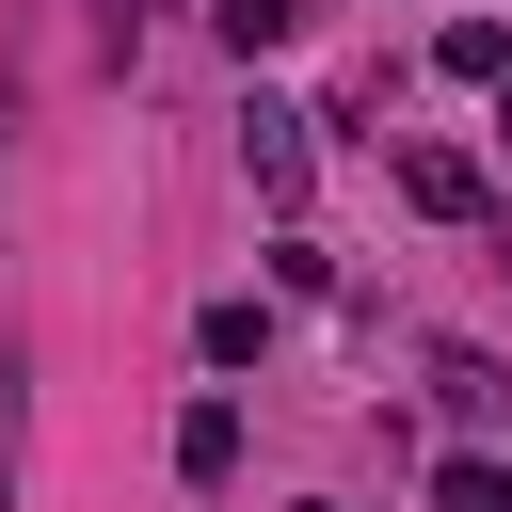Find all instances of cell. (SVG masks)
Returning <instances> with one entry per match:
<instances>
[{
	"mask_svg": "<svg viewBox=\"0 0 512 512\" xmlns=\"http://www.w3.org/2000/svg\"><path fill=\"white\" fill-rule=\"evenodd\" d=\"M240 160H256V192H304V160H320V144H304V112H288V96H256V112H240Z\"/></svg>",
	"mask_w": 512,
	"mask_h": 512,
	"instance_id": "cell-1",
	"label": "cell"
},
{
	"mask_svg": "<svg viewBox=\"0 0 512 512\" xmlns=\"http://www.w3.org/2000/svg\"><path fill=\"white\" fill-rule=\"evenodd\" d=\"M400 192H416L432 224H464V208H480V160H464V144H416V160H400Z\"/></svg>",
	"mask_w": 512,
	"mask_h": 512,
	"instance_id": "cell-2",
	"label": "cell"
},
{
	"mask_svg": "<svg viewBox=\"0 0 512 512\" xmlns=\"http://www.w3.org/2000/svg\"><path fill=\"white\" fill-rule=\"evenodd\" d=\"M176 464H192V480H240V400H192V416H176Z\"/></svg>",
	"mask_w": 512,
	"mask_h": 512,
	"instance_id": "cell-3",
	"label": "cell"
},
{
	"mask_svg": "<svg viewBox=\"0 0 512 512\" xmlns=\"http://www.w3.org/2000/svg\"><path fill=\"white\" fill-rule=\"evenodd\" d=\"M432 512H512V464H480V448H464V464H432Z\"/></svg>",
	"mask_w": 512,
	"mask_h": 512,
	"instance_id": "cell-4",
	"label": "cell"
},
{
	"mask_svg": "<svg viewBox=\"0 0 512 512\" xmlns=\"http://www.w3.org/2000/svg\"><path fill=\"white\" fill-rule=\"evenodd\" d=\"M432 64H448V80H512V32H496V16H464V32L432 48Z\"/></svg>",
	"mask_w": 512,
	"mask_h": 512,
	"instance_id": "cell-5",
	"label": "cell"
},
{
	"mask_svg": "<svg viewBox=\"0 0 512 512\" xmlns=\"http://www.w3.org/2000/svg\"><path fill=\"white\" fill-rule=\"evenodd\" d=\"M272 32H288V0H224V48H240V64H256Z\"/></svg>",
	"mask_w": 512,
	"mask_h": 512,
	"instance_id": "cell-6",
	"label": "cell"
},
{
	"mask_svg": "<svg viewBox=\"0 0 512 512\" xmlns=\"http://www.w3.org/2000/svg\"><path fill=\"white\" fill-rule=\"evenodd\" d=\"M496 144H512V80H496Z\"/></svg>",
	"mask_w": 512,
	"mask_h": 512,
	"instance_id": "cell-7",
	"label": "cell"
}]
</instances>
